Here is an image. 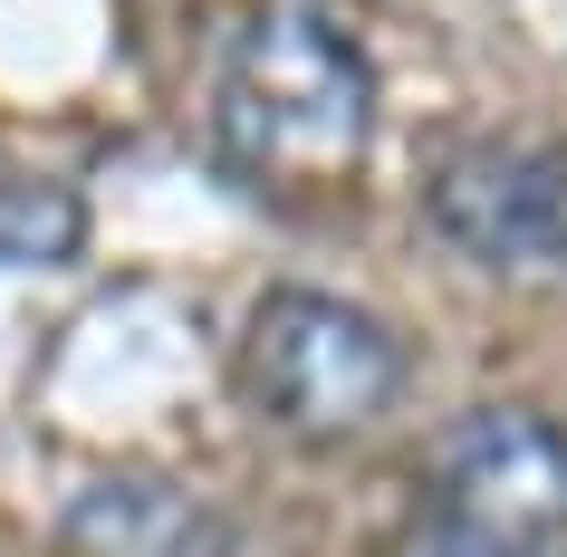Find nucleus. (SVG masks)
I'll use <instances>...</instances> for the list:
<instances>
[{"label":"nucleus","instance_id":"1","mask_svg":"<svg viewBox=\"0 0 567 557\" xmlns=\"http://www.w3.org/2000/svg\"><path fill=\"white\" fill-rule=\"evenodd\" d=\"M212 125L250 183H347L375 135V68L318 0H260L221 49Z\"/></svg>","mask_w":567,"mask_h":557},{"label":"nucleus","instance_id":"2","mask_svg":"<svg viewBox=\"0 0 567 557\" xmlns=\"http://www.w3.org/2000/svg\"><path fill=\"white\" fill-rule=\"evenodd\" d=\"M414 355L375 308L279 279L231 337V394L289 442H357L404 404Z\"/></svg>","mask_w":567,"mask_h":557},{"label":"nucleus","instance_id":"3","mask_svg":"<svg viewBox=\"0 0 567 557\" xmlns=\"http://www.w3.org/2000/svg\"><path fill=\"white\" fill-rule=\"evenodd\" d=\"M423 221L443 250L501 279L567 269V135H529V125L462 135L423 174Z\"/></svg>","mask_w":567,"mask_h":557},{"label":"nucleus","instance_id":"4","mask_svg":"<svg viewBox=\"0 0 567 557\" xmlns=\"http://www.w3.org/2000/svg\"><path fill=\"white\" fill-rule=\"evenodd\" d=\"M423 509L491 548L548 557V538H567V423L538 404L462 413L423 462Z\"/></svg>","mask_w":567,"mask_h":557},{"label":"nucleus","instance_id":"5","mask_svg":"<svg viewBox=\"0 0 567 557\" xmlns=\"http://www.w3.org/2000/svg\"><path fill=\"white\" fill-rule=\"evenodd\" d=\"M59 557H240V528L164 471H106L59 509Z\"/></svg>","mask_w":567,"mask_h":557},{"label":"nucleus","instance_id":"6","mask_svg":"<svg viewBox=\"0 0 567 557\" xmlns=\"http://www.w3.org/2000/svg\"><path fill=\"white\" fill-rule=\"evenodd\" d=\"M87 250V193L0 135V269H59Z\"/></svg>","mask_w":567,"mask_h":557},{"label":"nucleus","instance_id":"7","mask_svg":"<svg viewBox=\"0 0 567 557\" xmlns=\"http://www.w3.org/2000/svg\"><path fill=\"white\" fill-rule=\"evenodd\" d=\"M385 557H519V548H491V538H472V528L433 519V509H414V519L385 538Z\"/></svg>","mask_w":567,"mask_h":557}]
</instances>
